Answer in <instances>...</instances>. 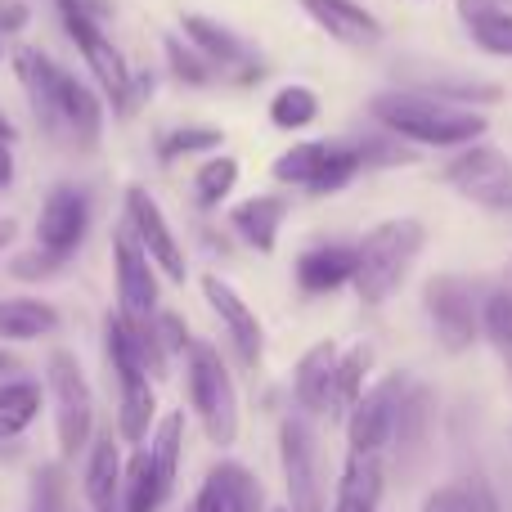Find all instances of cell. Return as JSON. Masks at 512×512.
Instances as JSON below:
<instances>
[{
	"label": "cell",
	"mask_w": 512,
	"mask_h": 512,
	"mask_svg": "<svg viewBox=\"0 0 512 512\" xmlns=\"http://www.w3.org/2000/svg\"><path fill=\"white\" fill-rule=\"evenodd\" d=\"M221 144V131H212V126H185V131H171V135H162V144H158V153L167 162H176V158H185V153H198V149H216Z\"/></svg>",
	"instance_id": "37"
},
{
	"label": "cell",
	"mask_w": 512,
	"mask_h": 512,
	"mask_svg": "<svg viewBox=\"0 0 512 512\" xmlns=\"http://www.w3.org/2000/svg\"><path fill=\"white\" fill-rule=\"evenodd\" d=\"M0 140H5V144H9V140H14V122H9V117H5V113H0Z\"/></svg>",
	"instance_id": "47"
},
{
	"label": "cell",
	"mask_w": 512,
	"mask_h": 512,
	"mask_svg": "<svg viewBox=\"0 0 512 512\" xmlns=\"http://www.w3.org/2000/svg\"><path fill=\"white\" fill-rule=\"evenodd\" d=\"M234 185H239V162L234 158H212L207 167H198V176H194V194L203 207H221L225 198L234 194Z\"/></svg>",
	"instance_id": "34"
},
{
	"label": "cell",
	"mask_w": 512,
	"mask_h": 512,
	"mask_svg": "<svg viewBox=\"0 0 512 512\" xmlns=\"http://www.w3.org/2000/svg\"><path fill=\"white\" fill-rule=\"evenodd\" d=\"M337 342H315L292 369V396L306 418H333V378H337Z\"/></svg>",
	"instance_id": "17"
},
{
	"label": "cell",
	"mask_w": 512,
	"mask_h": 512,
	"mask_svg": "<svg viewBox=\"0 0 512 512\" xmlns=\"http://www.w3.org/2000/svg\"><path fill=\"white\" fill-rule=\"evenodd\" d=\"M418 512H472L463 481H454V486H436L432 495L423 499V508H418Z\"/></svg>",
	"instance_id": "40"
},
{
	"label": "cell",
	"mask_w": 512,
	"mask_h": 512,
	"mask_svg": "<svg viewBox=\"0 0 512 512\" xmlns=\"http://www.w3.org/2000/svg\"><path fill=\"white\" fill-rule=\"evenodd\" d=\"M360 153H364V171L369 167H400V162H414L418 153L405 149L396 140H360Z\"/></svg>",
	"instance_id": "38"
},
{
	"label": "cell",
	"mask_w": 512,
	"mask_h": 512,
	"mask_svg": "<svg viewBox=\"0 0 512 512\" xmlns=\"http://www.w3.org/2000/svg\"><path fill=\"white\" fill-rule=\"evenodd\" d=\"M432 418H436L432 387H423V382H409L405 396H400L396 432H391V445H396L400 459H414V454L427 450V441H432Z\"/></svg>",
	"instance_id": "23"
},
{
	"label": "cell",
	"mask_w": 512,
	"mask_h": 512,
	"mask_svg": "<svg viewBox=\"0 0 512 512\" xmlns=\"http://www.w3.org/2000/svg\"><path fill=\"white\" fill-rule=\"evenodd\" d=\"M171 499L167 481L158 477V468H153L149 450H135L131 463H126L122 472V512H162V504Z\"/></svg>",
	"instance_id": "27"
},
{
	"label": "cell",
	"mask_w": 512,
	"mask_h": 512,
	"mask_svg": "<svg viewBox=\"0 0 512 512\" xmlns=\"http://www.w3.org/2000/svg\"><path fill=\"white\" fill-rule=\"evenodd\" d=\"M508 373H512V369H508Z\"/></svg>",
	"instance_id": "55"
},
{
	"label": "cell",
	"mask_w": 512,
	"mask_h": 512,
	"mask_svg": "<svg viewBox=\"0 0 512 512\" xmlns=\"http://www.w3.org/2000/svg\"><path fill=\"white\" fill-rule=\"evenodd\" d=\"M185 512H194V508H185Z\"/></svg>",
	"instance_id": "52"
},
{
	"label": "cell",
	"mask_w": 512,
	"mask_h": 512,
	"mask_svg": "<svg viewBox=\"0 0 512 512\" xmlns=\"http://www.w3.org/2000/svg\"><path fill=\"white\" fill-rule=\"evenodd\" d=\"M86 230H90V198L72 185L50 189V198L41 203V216H36V248L50 252L54 261H68L81 248Z\"/></svg>",
	"instance_id": "14"
},
{
	"label": "cell",
	"mask_w": 512,
	"mask_h": 512,
	"mask_svg": "<svg viewBox=\"0 0 512 512\" xmlns=\"http://www.w3.org/2000/svg\"><path fill=\"white\" fill-rule=\"evenodd\" d=\"M113 283H117V310L126 319H153L158 315V274L131 230L113 234Z\"/></svg>",
	"instance_id": "13"
},
{
	"label": "cell",
	"mask_w": 512,
	"mask_h": 512,
	"mask_svg": "<svg viewBox=\"0 0 512 512\" xmlns=\"http://www.w3.org/2000/svg\"><path fill=\"white\" fill-rule=\"evenodd\" d=\"M45 391L54 405V441H59V459L72 463L77 454L90 450L95 441V391L72 351H50L45 360Z\"/></svg>",
	"instance_id": "5"
},
{
	"label": "cell",
	"mask_w": 512,
	"mask_h": 512,
	"mask_svg": "<svg viewBox=\"0 0 512 512\" xmlns=\"http://www.w3.org/2000/svg\"><path fill=\"white\" fill-rule=\"evenodd\" d=\"M63 23H68V36L77 41L81 59H86V68L95 72V81L104 86V95L113 99L122 113H131V99H135V81H131V68H126L122 50L113 45V36L104 32V23H95V18L86 14H72V9H59Z\"/></svg>",
	"instance_id": "11"
},
{
	"label": "cell",
	"mask_w": 512,
	"mask_h": 512,
	"mask_svg": "<svg viewBox=\"0 0 512 512\" xmlns=\"http://www.w3.org/2000/svg\"><path fill=\"white\" fill-rule=\"evenodd\" d=\"M36 512H59V508H50V504H41V508H36Z\"/></svg>",
	"instance_id": "50"
},
{
	"label": "cell",
	"mask_w": 512,
	"mask_h": 512,
	"mask_svg": "<svg viewBox=\"0 0 512 512\" xmlns=\"http://www.w3.org/2000/svg\"><path fill=\"white\" fill-rule=\"evenodd\" d=\"M373 373V346L360 342L337 360V378H333V418H346L355 409V400L364 396V382Z\"/></svg>",
	"instance_id": "30"
},
{
	"label": "cell",
	"mask_w": 512,
	"mask_h": 512,
	"mask_svg": "<svg viewBox=\"0 0 512 512\" xmlns=\"http://www.w3.org/2000/svg\"><path fill=\"white\" fill-rule=\"evenodd\" d=\"M382 490H387L382 454H346L342 477H337L333 490V512H378Z\"/></svg>",
	"instance_id": "20"
},
{
	"label": "cell",
	"mask_w": 512,
	"mask_h": 512,
	"mask_svg": "<svg viewBox=\"0 0 512 512\" xmlns=\"http://www.w3.org/2000/svg\"><path fill=\"white\" fill-rule=\"evenodd\" d=\"M279 468L288 486V512H324L319 499V441L306 414H288L279 423Z\"/></svg>",
	"instance_id": "9"
},
{
	"label": "cell",
	"mask_w": 512,
	"mask_h": 512,
	"mask_svg": "<svg viewBox=\"0 0 512 512\" xmlns=\"http://www.w3.org/2000/svg\"><path fill=\"white\" fill-rule=\"evenodd\" d=\"M203 297H207V306L216 310V319L225 324L239 360L248 364V369H256L265 355V328H261V319H256V310L221 279V274H203Z\"/></svg>",
	"instance_id": "15"
},
{
	"label": "cell",
	"mask_w": 512,
	"mask_h": 512,
	"mask_svg": "<svg viewBox=\"0 0 512 512\" xmlns=\"http://www.w3.org/2000/svg\"><path fill=\"white\" fill-rule=\"evenodd\" d=\"M0 54H5V50H0Z\"/></svg>",
	"instance_id": "53"
},
{
	"label": "cell",
	"mask_w": 512,
	"mask_h": 512,
	"mask_svg": "<svg viewBox=\"0 0 512 512\" xmlns=\"http://www.w3.org/2000/svg\"><path fill=\"white\" fill-rule=\"evenodd\" d=\"M315 117H319V95L310 86H283L270 99V122L279 131H306Z\"/></svg>",
	"instance_id": "32"
},
{
	"label": "cell",
	"mask_w": 512,
	"mask_h": 512,
	"mask_svg": "<svg viewBox=\"0 0 512 512\" xmlns=\"http://www.w3.org/2000/svg\"><path fill=\"white\" fill-rule=\"evenodd\" d=\"M355 279V248L346 243H324V248H310L297 256V288L310 297H324L337 292Z\"/></svg>",
	"instance_id": "22"
},
{
	"label": "cell",
	"mask_w": 512,
	"mask_h": 512,
	"mask_svg": "<svg viewBox=\"0 0 512 512\" xmlns=\"http://www.w3.org/2000/svg\"><path fill=\"white\" fill-rule=\"evenodd\" d=\"M373 117L400 140L427 144V149H468L490 131L486 113L472 108H454L445 99L418 95V90H391V95L373 99Z\"/></svg>",
	"instance_id": "2"
},
{
	"label": "cell",
	"mask_w": 512,
	"mask_h": 512,
	"mask_svg": "<svg viewBox=\"0 0 512 512\" xmlns=\"http://www.w3.org/2000/svg\"><path fill=\"white\" fill-rule=\"evenodd\" d=\"M409 86L418 95H432V99H445V104H495L499 99V86L495 81H477V77H450V72H418L409 77Z\"/></svg>",
	"instance_id": "29"
},
{
	"label": "cell",
	"mask_w": 512,
	"mask_h": 512,
	"mask_svg": "<svg viewBox=\"0 0 512 512\" xmlns=\"http://www.w3.org/2000/svg\"><path fill=\"white\" fill-rule=\"evenodd\" d=\"M9 180H14V153H9V144L0 140V194L9 189Z\"/></svg>",
	"instance_id": "46"
},
{
	"label": "cell",
	"mask_w": 512,
	"mask_h": 512,
	"mask_svg": "<svg viewBox=\"0 0 512 512\" xmlns=\"http://www.w3.org/2000/svg\"><path fill=\"white\" fill-rule=\"evenodd\" d=\"M59 9L86 14V18H95V23H108V14H113V5H108V0H59Z\"/></svg>",
	"instance_id": "43"
},
{
	"label": "cell",
	"mask_w": 512,
	"mask_h": 512,
	"mask_svg": "<svg viewBox=\"0 0 512 512\" xmlns=\"http://www.w3.org/2000/svg\"><path fill=\"white\" fill-rule=\"evenodd\" d=\"M14 72H18V81H23L27 99H32V113L45 131L68 135L81 149H95L99 131H104V104L95 99V90H90L86 81H77L68 68L45 59L41 50H18Z\"/></svg>",
	"instance_id": "1"
},
{
	"label": "cell",
	"mask_w": 512,
	"mask_h": 512,
	"mask_svg": "<svg viewBox=\"0 0 512 512\" xmlns=\"http://www.w3.org/2000/svg\"><path fill=\"white\" fill-rule=\"evenodd\" d=\"M126 216H131V234H135V243L144 248V256H149V261L158 265L171 283H185L189 261H185V252H180L176 234H171L167 216H162V207L153 203L149 189H140V185L126 189Z\"/></svg>",
	"instance_id": "12"
},
{
	"label": "cell",
	"mask_w": 512,
	"mask_h": 512,
	"mask_svg": "<svg viewBox=\"0 0 512 512\" xmlns=\"http://www.w3.org/2000/svg\"><path fill=\"white\" fill-rule=\"evenodd\" d=\"M185 36H189V45H194L198 54H207V59L216 63V72H221V77H225V72H234V68H239L243 81L261 77L256 54L225 23H216L212 14H185Z\"/></svg>",
	"instance_id": "18"
},
{
	"label": "cell",
	"mask_w": 512,
	"mask_h": 512,
	"mask_svg": "<svg viewBox=\"0 0 512 512\" xmlns=\"http://www.w3.org/2000/svg\"><path fill=\"white\" fill-rule=\"evenodd\" d=\"M423 306H427V319H432L436 342L450 355H463L481 337V306H486V297L468 279H459V274L427 279Z\"/></svg>",
	"instance_id": "7"
},
{
	"label": "cell",
	"mask_w": 512,
	"mask_h": 512,
	"mask_svg": "<svg viewBox=\"0 0 512 512\" xmlns=\"http://www.w3.org/2000/svg\"><path fill=\"white\" fill-rule=\"evenodd\" d=\"M301 9L342 45H378L382 36V23L360 0H301Z\"/></svg>",
	"instance_id": "21"
},
{
	"label": "cell",
	"mask_w": 512,
	"mask_h": 512,
	"mask_svg": "<svg viewBox=\"0 0 512 512\" xmlns=\"http://www.w3.org/2000/svg\"><path fill=\"white\" fill-rule=\"evenodd\" d=\"M59 310L41 297H5L0 301V342H41L59 333Z\"/></svg>",
	"instance_id": "25"
},
{
	"label": "cell",
	"mask_w": 512,
	"mask_h": 512,
	"mask_svg": "<svg viewBox=\"0 0 512 512\" xmlns=\"http://www.w3.org/2000/svg\"><path fill=\"white\" fill-rule=\"evenodd\" d=\"M283 512H288V508H283Z\"/></svg>",
	"instance_id": "54"
},
{
	"label": "cell",
	"mask_w": 512,
	"mask_h": 512,
	"mask_svg": "<svg viewBox=\"0 0 512 512\" xmlns=\"http://www.w3.org/2000/svg\"><path fill=\"white\" fill-rule=\"evenodd\" d=\"M423 243H427V230L414 216L382 221L364 234V243L355 248V279H351L364 306H382L387 297H396L400 283L414 270Z\"/></svg>",
	"instance_id": "3"
},
{
	"label": "cell",
	"mask_w": 512,
	"mask_h": 512,
	"mask_svg": "<svg viewBox=\"0 0 512 512\" xmlns=\"http://www.w3.org/2000/svg\"><path fill=\"white\" fill-rule=\"evenodd\" d=\"M364 171V153L355 140H306L274 158V180L310 189V194H337Z\"/></svg>",
	"instance_id": "6"
},
{
	"label": "cell",
	"mask_w": 512,
	"mask_h": 512,
	"mask_svg": "<svg viewBox=\"0 0 512 512\" xmlns=\"http://www.w3.org/2000/svg\"><path fill=\"white\" fill-rule=\"evenodd\" d=\"M499 9H508V0H459V14H463V23H477V18L499 14Z\"/></svg>",
	"instance_id": "44"
},
{
	"label": "cell",
	"mask_w": 512,
	"mask_h": 512,
	"mask_svg": "<svg viewBox=\"0 0 512 512\" xmlns=\"http://www.w3.org/2000/svg\"><path fill=\"white\" fill-rule=\"evenodd\" d=\"M9 369H14V355H9L5 346H0V373H9Z\"/></svg>",
	"instance_id": "49"
},
{
	"label": "cell",
	"mask_w": 512,
	"mask_h": 512,
	"mask_svg": "<svg viewBox=\"0 0 512 512\" xmlns=\"http://www.w3.org/2000/svg\"><path fill=\"white\" fill-rule=\"evenodd\" d=\"M41 405H45V391L41 382H5L0 387V441H14V436H23L27 427L41 418Z\"/></svg>",
	"instance_id": "28"
},
{
	"label": "cell",
	"mask_w": 512,
	"mask_h": 512,
	"mask_svg": "<svg viewBox=\"0 0 512 512\" xmlns=\"http://www.w3.org/2000/svg\"><path fill=\"white\" fill-rule=\"evenodd\" d=\"M445 185L486 212L512 216V158L495 144H468L463 153H454L445 167Z\"/></svg>",
	"instance_id": "8"
},
{
	"label": "cell",
	"mask_w": 512,
	"mask_h": 512,
	"mask_svg": "<svg viewBox=\"0 0 512 512\" xmlns=\"http://www.w3.org/2000/svg\"><path fill=\"white\" fill-rule=\"evenodd\" d=\"M472 27V41L486 54H499V59H512V9H499V14L477 18Z\"/></svg>",
	"instance_id": "35"
},
{
	"label": "cell",
	"mask_w": 512,
	"mask_h": 512,
	"mask_svg": "<svg viewBox=\"0 0 512 512\" xmlns=\"http://www.w3.org/2000/svg\"><path fill=\"white\" fill-rule=\"evenodd\" d=\"M144 450H149V459H153V468H158V477L167 481V490H176L180 450H185V414H180V409L162 414L158 427H153V436L144 441Z\"/></svg>",
	"instance_id": "31"
},
{
	"label": "cell",
	"mask_w": 512,
	"mask_h": 512,
	"mask_svg": "<svg viewBox=\"0 0 512 512\" xmlns=\"http://www.w3.org/2000/svg\"><path fill=\"white\" fill-rule=\"evenodd\" d=\"M167 59H171V72H176L180 81H189V86H207V81L221 77V72H216V63L207 59V54L185 50V45H180L176 36L167 41Z\"/></svg>",
	"instance_id": "36"
},
{
	"label": "cell",
	"mask_w": 512,
	"mask_h": 512,
	"mask_svg": "<svg viewBox=\"0 0 512 512\" xmlns=\"http://www.w3.org/2000/svg\"><path fill=\"white\" fill-rule=\"evenodd\" d=\"M153 328H158V337H162V346H167V355H185L189 351V328L180 324V315H171V310H162V315H153Z\"/></svg>",
	"instance_id": "39"
},
{
	"label": "cell",
	"mask_w": 512,
	"mask_h": 512,
	"mask_svg": "<svg viewBox=\"0 0 512 512\" xmlns=\"http://www.w3.org/2000/svg\"><path fill=\"white\" fill-rule=\"evenodd\" d=\"M283 216H288V203H283V198H274V194H261V198H248V203L234 207L230 221H234V230H239L256 252L270 256L274 243H279Z\"/></svg>",
	"instance_id": "26"
},
{
	"label": "cell",
	"mask_w": 512,
	"mask_h": 512,
	"mask_svg": "<svg viewBox=\"0 0 512 512\" xmlns=\"http://www.w3.org/2000/svg\"><path fill=\"white\" fill-rule=\"evenodd\" d=\"M409 378L405 373H387L373 387H364V396L355 400V409L342 418L346 423V454H382L396 432L400 396H405Z\"/></svg>",
	"instance_id": "10"
},
{
	"label": "cell",
	"mask_w": 512,
	"mask_h": 512,
	"mask_svg": "<svg viewBox=\"0 0 512 512\" xmlns=\"http://www.w3.org/2000/svg\"><path fill=\"white\" fill-rule=\"evenodd\" d=\"M463 490H468V508L472 512H499V499H495V490H490V481L468 477L463 481Z\"/></svg>",
	"instance_id": "42"
},
{
	"label": "cell",
	"mask_w": 512,
	"mask_h": 512,
	"mask_svg": "<svg viewBox=\"0 0 512 512\" xmlns=\"http://www.w3.org/2000/svg\"><path fill=\"white\" fill-rule=\"evenodd\" d=\"M122 441L113 432L95 436L86 450V472H81V495H86L90 512H104L122 499Z\"/></svg>",
	"instance_id": "19"
},
{
	"label": "cell",
	"mask_w": 512,
	"mask_h": 512,
	"mask_svg": "<svg viewBox=\"0 0 512 512\" xmlns=\"http://www.w3.org/2000/svg\"><path fill=\"white\" fill-rule=\"evenodd\" d=\"M189 508L194 512H265V486L243 463L221 459L207 468L203 486H198Z\"/></svg>",
	"instance_id": "16"
},
{
	"label": "cell",
	"mask_w": 512,
	"mask_h": 512,
	"mask_svg": "<svg viewBox=\"0 0 512 512\" xmlns=\"http://www.w3.org/2000/svg\"><path fill=\"white\" fill-rule=\"evenodd\" d=\"M481 337L504 355V364L512 369V288L486 292V306H481Z\"/></svg>",
	"instance_id": "33"
},
{
	"label": "cell",
	"mask_w": 512,
	"mask_h": 512,
	"mask_svg": "<svg viewBox=\"0 0 512 512\" xmlns=\"http://www.w3.org/2000/svg\"><path fill=\"white\" fill-rule=\"evenodd\" d=\"M185 391L203 436L216 450H230L239 441V387H234L230 364L221 360L212 342H189L185 351Z\"/></svg>",
	"instance_id": "4"
},
{
	"label": "cell",
	"mask_w": 512,
	"mask_h": 512,
	"mask_svg": "<svg viewBox=\"0 0 512 512\" xmlns=\"http://www.w3.org/2000/svg\"><path fill=\"white\" fill-rule=\"evenodd\" d=\"M9 239H14V221H0V248H5Z\"/></svg>",
	"instance_id": "48"
},
{
	"label": "cell",
	"mask_w": 512,
	"mask_h": 512,
	"mask_svg": "<svg viewBox=\"0 0 512 512\" xmlns=\"http://www.w3.org/2000/svg\"><path fill=\"white\" fill-rule=\"evenodd\" d=\"M158 427V391L153 378H135V382H117V441L126 445H144Z\"/></svg>",
	"instance_id": "24"
},
{
	"label": "cell",
	"mask_w": 512,
	"mask_h": 512,
	"mask_svg": "<svg viewBox=\"0 0 512 512\" xmlns=\"http://www.w3.org/2000/svg\"><path fill=\"white\" fill-rule=\"evenodd\" d=\"M63 261H54L50 252H41V248H32V252H23V256H14V265L9 270L18 274V279H45V274H54Z\"/></svg>",
	"instance_id": "41"
},
{
	"label": "cell",
	"mask_w": 512,
	"mask_h": 512,
	"mask_svg": "<svg viewBox=\"0 0 512 512\" xmlns=\"http://www.w3.org/2000/svg\"><path fill=\"white\" fill-rule=\"evenodd\" d=\"M104 512H117V508H104Z\"/></svg>",
	"instance_id": "51"
},
{
	"label": "cell",
	"mask_w": 512,
	"mask_h": 512,
	"mask_svg": "<svg viewBox=\"0 0 512 512\" xmlns=\"http://www.w3.org/2000/svg\"><path fill=\"white\" fill-rule=\"evenodd\" d=\"M27 23V9L18 0H0V32H18Z\"/></svg>",
	"instance_id": "45"
}]
</instances>
